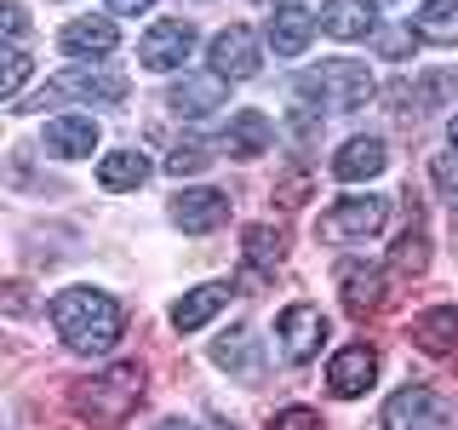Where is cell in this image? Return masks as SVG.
I'll list each match as a JSON object with an SVG mask.
<instances>
[{"label":"cell","instance_id":"23","mask_svg":"<svg viewBox=\"0 0 458 430\" xmlns=\"http://www.w3.org/2000/svg\"><path fill=\"white\" fill-rule=\"evenodd\" d=\"M166 104L178 109V115H190V121H200V115L224 109V75H183L166 92Z\"/></svg>","mask_w":458,"mask_h":430},{"label":"cell","instance_id":"32","mask_svg":"<svg viewBox=\"0 0 458 430\" xmlns=\"http://www.w3.org/2000/svg\"><path fill=\"white\" fill-rule=\"evenodd\" d=\"M269 430H321V413L315 408H281L276 419H269Z\"/></svg>","mask_w":458,"mask_h":430},{"label":"cell","instance_id":"25","mask_svg":"<svg viewBox=\"0 0 458 430\" xmlns=\"http://www.w3.org/2000/svg\"><path fill=\"white\" fill-rule=\"evenodd\" d=\"M412 29H419V40H429V47H458V0H424Z\"/></svg>","mask_w":458,"mask_h":430},{"label":"cell","instance_id":"7","mask_svg":"<svg viewBox=\"0 0 458 430\" xmlns=\"http://www.w3.org/2000/svg\"><path fill=\"white\" fill-rule=\"evenodd\" d=\"M327 315H321V305H286L281 315H276V339H281V356L293 367H304V362H315L321 356V344H327Z\"/></svg>","mask_w":458,"mask_h":430},{"label":"cell","instance_id":"14","mask_svg":"<svg viewBox=\"0 0 458 430\" xmlns=\"http://www.w3.org/2000/svg\"><path fill=\"white\" fill-rule=\"evenodd\" d=\"M212 362H218L229 379H241V384L264 379V356H258V333H252V327H235V333L212 339Z\"/></svg>","mask_w":458,"mask_h":430},{"label":"cell","instance_id":"34","mask_svg":"<svg viewBox=\"0 0 458 430\" xmlns=\"http://www.w3.org/2000/svg\"><path fill=\"white\" fill-rule=\"evenodd\" d=\"M412 35H419V29H407V35H372V40H378L384 57H401V52H412Z\"/></svg>","mask_w":458,"mask_h":430},{"label":"cell","instance_id":"27","mask_svg":"<svg viewBox=\"0 0 458 430\" xmlns=\"http://www.w3.org/2000/svg\"><path fill=\"white\" fill-rule=\"evenodd\" d=\"M390 270H395V276H424V270H429V236L419 229V219L401 229V241L390 253Z\"/></svg>","mask_w":458,"mask_h":430},{"label":"cell","instance_id":"37","mask_svg":"<svg viewBox=\"0 0 458 430\" xmlns=\"http://www.w3.org/2000/svg\"><path fill=\"white\" fill-rule=\"evenodd\" d=\"M447 143H453V150H458V115H453V121H447Z\"/></svg>","mask_w":458,"mask_h":430},{"label":"cell","instance_id":"29","mask_svg":"<svg viewBox=\"0 0 458 430\" xmlns=\"http://www.w3.org/2000/svg\"><path fill=\"white\" fill-rule=\"evenodd\" d=\"M0 64H6V69H0V98L18 109V92H23L29 69H35V64H29V47H6V57H0Z\"/></svg>","mask_w":458,"mask_h":430},{"label":"cell","instance_id":"21","mask_svg":"<svg viewBox=\"0 0 458 430\" xmlns=\"http://www.w3.org/2000/svg\"><path fill=\"white\" fill-rule=\"evenodd\" d=\"M47 150L57 155V161L92 155L98 150V121L92 115H57V121H47Z\"/></svg>","mask_w":458,"mask_h":430},{"label":"cell","instance_id":"1","mask_svg":"<svg viewBox=\"0 0 458 430\" xmlns=\"http://www.w3.org/2000/svg\"><path fill=\"white\" fill-rule=\"evenodd\" d=\"M47 315H52L57 339H64L75 356H109L114 344H121V333H126L121 298L104 293V287H64V293H52Z\"/></svg>","mask_w":458,"mask_h":430},{"label":"cell","instance_id":"4","mask_svg":"<svg viewBox=\"0 0 458 430\" xmlns=\"http://www.w3.org/2000/svg\"><path fill=\"white\" fill-rule=\"evenodd\" d=\"M126 98V75H109V69H92V64H75L64 75H52L29 104L18 109H47V104H121Z\"/></svg>","mask_w":458,"mask_h":430},{"label":"cell","instance_id":"3","mask_svg":"<svg viewBox=\"0 0 458 430\" xmlns=\"http://www.w3.org/2000/svg\"><path fill=\"white\" fill-rule=\"evenodd\" d=\"M293 92L304 98L315 115L321 109L327 115H350L378 92V81H372V69L355 64V57H327V64H315V69H304V75L293 81Z\"/></svg>","mask_w":458,"mask_h":430},{"label":"cell","instance_id":"8","mask_svg":"<svg viewBox=\"0 0 458 430\" xmlns=\"http://www.w3.org/2000/svg\"><path fill=\"white\" fill-rule=\"evenodd\" d=\"M195 52V23L190 18H161L149 23V35L138 40V64L155 69V75H166V69H183Z\"/></svg>","mask_w":458,"mask_h":430},{"label":"cell","instance_id":"11","mask_svg":"<svg viewBox=\"0 0 458 430\" xmlns=\"http://www.w3.org/2000/svg\"><path fill=\"white\" fill-rule=\"evenodd\" d=\"M338 293H344V310H350V315H378L384 305H390V281H384V270L361 264V258L338 264Z\"/></svg>","mask_w":458,"mask_h":430},{"label":"cell","instance_id":"16","mask_svg":"<svg viewBox=\"0 0 458 430\" xmlns=\"http://www.w3.org/2000/svg\"><path fill=\"white\" fill-rule=\"evenodd\" d=\"M269 143H276V121H269L264 109H235L224 126V155H235V161H252V155H264Z\"/></svg>","mask_w":458,"mask_h":430},{"label":"cell","instance_id":"35","mask_svg":"<svg viewBox=\"0 0 458 430\" xmlns=\"http://www.w3.org/2000/svg\"><path fill=\"white\" fill-rule=\"evenodd\" d=\"M149 6H155V0H109V12H114V18H143Z\"/></svg>","mask_w":458,"mask_h":430},{"label":"cell","instance_id":"17","mask_svg":"<svg viewBox=\"0 0 458 430\" xmlns=\"http://www.w3.org/2000/svg\"><path fill=\"white\" fill-rule=\"evenodd\" d=\"M453 92H458L453 69H429V75H419V81H401L390 98L401 104V115H429V109H447Z\"/></svg>","mask_w":458,"mask_h":430},{"label":"cell","instance_id":"30","mask_svg":"<svg viewBox=\"0 0 458 430\" xmlns=\"http://www.w3.org/2000/svg\"><path fill=\"white\" fill-rule=\"evenodd\" d=\"M429 178H436L441 201H453V207H458V155H436V161H429Z\"/></svg>","mask_w":458,"mask_h":430},{"label":"cell","instance_id":"28","mask_svg":"<svg viewBox=\"0 0 458 430\" xmlns=\"http://www.w3.org/2000/svg\"><path fill=\"white\" fill-rule=\"evenodd\" d=\"M207 167H212V150L200 138L172 143V155H166V172H172V178H195V172H207Z\"/></svg>","mask_w":458,"mask_h":430},{"label":"cell","instance_id":"12","mask_svg":"<svg viewBox=\"0 0 458 430\" xmlns=\"http://www.w3.org/2000/svg\"><path fill=\"white\" fill-rule=\"evenodd\" d=\"M229 219V195L224 190H183L172 195V224L183 229V236H212Z\"/></svg>","mask_w":458,"mask_h":430},{"label":"cell","instance_id":"18","mask_svg":"<svg viewBox=\"0 0 458 430\" xmlns=\"http://www.w3.org/2000/svg\"><path fill=\"white\" fill-rule=\"evenodd\" d=\"M321 29L333 40H372L378 35V6H372V0H327Z\"/></svg>","mask_w":458,"mask_h":430},{"label":"cell","instance_id":"36","mask_svg":"<svg viewBox=\"0 0 458 430\" xmlns=\"http://www.w3.org/2000/svg\"><path fill=\"white\" fill-rule=\"evenodd\" d=\"M155 430H195V425H190V419H161Z\"/></svg>","mask_w":458,"mask_h":430},{"label":"cell","instance_id":"9","mask_svg":"<svg viewBox=\"0 0 458 430\" xmlns=\"http://www.w3.org/2000/svg\"><path fill=\"white\" fill-rule=\"evenodd\" d=\"M207 64H212V75H224V81H252L258 69H264V47H258V35L247 23H229L224 35H212Z\"/></svg>","mask_w":458,"mask_h":430},{"label":"cell","instance_id":"38","mask_svg":"<svg viewBox=\"0 0 458 430\" xmlns=\"http://www.w3.org/2000/svg\"><path fill=\"white\" fill-rule=\"evenodd\" d=\"M212 430H229V425H212Z\"/></svg>","mask_w":458,"mask_h":430},{"label":"cell","instance_id":"2","mask_svg":"<svg viewBox=\"0 0 458 430\" xmlns=\"http://www.w3.org/2000/svg\"><path fill=\"white\" fill-rule=\"evenodd\" d=\"M143 362H114L104 373H92V379H81L75 391H69V408L81 413L92 430H114V425H126L138 413V401H143Z\"/></svg>","mask_w":458,"mask_h":430},{"label":"cell","instance_id":"19","mask_svg":"<svg viewBox=\"0 0 458 430\" xmlns=\"http://www.w3.org/2000/svg\"><path fill=\"white\" fill-rule=\"evenodd\" d=\"M57 47L69 57H109L121 47V29H114V18H75V23H64Z\"/></svg>","mask_w":458,"mask_h":430},{"label":"cell","instance_id":"22","mask_svg":"<svg viewBox=\"0 0 458 430\" xmlns=\"http://www.w3.org/2000/svg\"><path fill=\"white\" fill-rule=\"evenodd\" d=\"M384 167H390V150H384V138H350V143L333 155V178H344V184L378 178Z\"/></svg>","mask_w":458,"mask_h":430},{"label":"cell","instance_id":"31","mask_svg":"<svg viewBox=\"0 0 458 430\" xmlns=\"http://www.w3.org/2000/svg\"><path fill=\"white\" fill-rule=\"evenodd\" d=\"M276 201H281V207H304V201H310V172L293 167V172L276 184Z\"/></svg>","mask_w":458,"mask_h":430},{"label":"cell","instance_id":"33","mask_svg":"<svg viewBox=\"0 0 458 430\" xmlns=\"http://www.w3.org/2000/svg\"><path fill=\"white\" fill-rule=\"evenodd\" d=\"M0 29H6L12 47H23V35H29V12L18 6V0H6V6H0Z\"/></svg>","mask_w":458,"mask_h":430},{"label":"cell","instance_id":"5","mask_svg":"<svg viewBox=\"0 0 458 430\" xmlns=\"http://www.w3.org/2000/svg\"><path fill=\"white\" fill-rule=\"evenodd\" d=\"M384 219H390V201L384 195H344L333 201V207L321 212V224H315V236L321 241H367V236H378Z\"/></svg>","mask_w":458,"mask_h":430},{"label":"cell","instance_id":"26","mask_svg":"<svg viewBox=\"0 0 458 430\" xmlns=\"http://www.w3.org/2000/svg\"><path fill=\"white\" fill-rule=\"evenodd\" d=\"M241 241H247V264L258 270V276H276V270H281V258H286V236H281L276 224H252Z\"/></svg>","mask_w":458,"mask_h":430},{"label":"cell","instance_id":"10","mask_svg":"<svg viewBox=\"0 0 458 430\" xmlns=\"http://www.w3.org/2000/svg\"><path fill=\"white\" fill-rule=\"evenodd\" d=\"M372 379H378V350H372V344H344L333 362H327V391L344 396V401L367 396Z\"/></svg>","mask_w":458,"mask_h":430},{"label":"cell","instance_id":"15","mask_svg":"<svg viewBox=\"0 0 458 430\" xmlns=\"http://www.w3.org/2000/svg\"><path fill=\"white\" fill-rule=\"evenodd\" d=\"M264 35H269V52H276V57H304L310 40H315V18L298 6V0H281Z\"/></svg>","mask_w":458,"mask_h":430},{"label":"cell","instance_id":"6","mask_svg":"<svg viewBox=\"0 0 458 430\" xmlns=\"http://www.w3.org/2000/svg\"><path fill=\"white\" fill-rule=\"evenodd\" d=\"M447 419H453L447 396H436L429 384H407V391H395L390 401H384V413H378L384 430H447Z\"/></svg>","mask_w":458,"mask_h":430},{"label":"cell","instance_id":"13","mask_svg":"<svg viewBox=\"0 0 458 430\" xmlns=\"http://www.w3.org/2000/svg\"><path fill=\"white\" fill-rule=\"evenodd\" d=\"M229 298H235V281H200V287H190V293L172 305V327H178V333H200Z\"/></svg>","mask_w":458,"mask_h":430},{"label":"cell","instance_id":"20","mask_svg":"<svg viewBox=\"0 0 458 430\" xmlns=\"http://www.w3.org/2000/svg\"><path fill=\"white\" fill-rule=\"evenodd\" d=\"M407 339L419 344L424 356H453V350H458V305H441V310L412 315Z\"/></svg>","mask_w":458,"mask_h":430},{"label":"cell","instance_id":"24","mask_svg":"<svg viewBox=\"0 0 458 430\" xmlns=\"http://www.w3.org/2000/svg\"><path fill=\"white\" fill-rule=\"evenodd\" d=\"M143 178H149V161H143L138 150H109L104 161H98V184H104L109 195H121V190H138Z\"/></svg>","mask_w":458,"mask_h":430}]
</instances>
